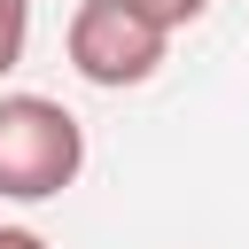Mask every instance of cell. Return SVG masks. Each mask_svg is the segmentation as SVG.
<instances>
[{"label":"cell","mask_w":249,"mask_h":249,"mask_svg":"<svg viewBox=\"0 0 249 249\" xmlns=\"http://www.w3.org/2000/svg\"><path fill=\"white\" fill-rule=\"evenodd\" d=\"M86 171V124L47 93H0V202H54Z\"/></svg>","instance_id":"6da1fadb"},{"label":"cell","mask_w":249,"mask_h":249,"mask_svg":"<svg viewBox=\"0 0 249 249\" xmlns=\"http://www.w3.org/2000/svg\"><path fill=\"white\" fill-rule=\"evenodd\" d=\"M62 47H70V70H78L86 86L124 93V86H148V78L163 70L171 31H163L140 0H78V16H70V31H62Z\"/></svg>","instance_id":"7a4b0ae2"},{"label":"cell","mask_w":249,"mask_h":249,"mask_svg":"<svg viewBox=\"0 0 249 249\" xmlns=\"http://www.w3.org/2000/svg\"><path fill=\"white\" fill-rule=\"evenodd\" d=\"M23 47H31V0H0V78L23 62Z\"/></svg>","instance_id":"3957f363"},{"label":"cell","mask_w":249,"mask_h":249,"mask_svg":"<svg viewBox=\"0 0 249 249\" xmlns=\"http://www.w3.org/2000/svg\"><path fill=\"white\" fill-rule=\"evenodd\" d=\"M140 8H148L163 31H187V23H202V16H210V0H140Z\"/></svg>","instance_id":"277c9868"},{"label":"cell","mask_w":249,"mask_h":249,"mask_svg":"<svg viewBox=\"0 0 249 249\" xmlns=\"http://www.w3.org/2000/svg\"><path fill=\"white\" fill-rule=\"evenodd\" d=\"M0 249H47V233H31V226H0Z\"/></svg>","instance_id":"5b68a950"}]
</instances>
